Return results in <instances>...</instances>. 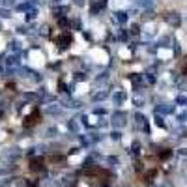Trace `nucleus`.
Listing matches in <instances>:
<instances>
[{
  "label": "nucleus",
  "mask_w": 187,
  "mask_h": 187,
  "mask_svg": "<svg viewBox=\"0 0 187 187\" xmlns=\"http://www.w3.org/2000/svg\"><path fill=\"white\" fill-rule=\"evenodd\" d=\"M56 43L60 45V49H65V47H69V43H71V36H68V34H62L58 39H56Z\"/></svg>",
  "instance_id": "1"
},
{
  "label": "nucleus",
  "mask_w": 187,
  "mask_h": 187,
  "mask_svg": "<svg viewBox=\"0 0 187 187\" xmlns=\"http://www.w3.org/2000/svg\"><path fill=\"white\" fill-rule=\"evenodd\" d=\"M167 21H169V23H172L174 26H178V25H180V17H178V13H169Z\"/></svg>",
  "instance_id": "2"
},
{
  "label": "nucleus",
  "mask_w": 187,
  "mask_h": 187,
  "mask_svg": "<svg viewBox=\"0 0 187 187\" xmlns=\"http://www.w3.org/2000/svg\"><path fill=\"white\" fill-rule=\"evenodd\" d=\"M32 170H43L41 159H34V161H32Z\"/></svg>",
  "instance_id": "3"
},
{
  "label": "nucleus",
  "mask_w": 187,
  "mask_h": 187,
  "mask_svg": "<svg viewBox=\"0 0 187 187\" xmlns=\"http://www.w3.org/2000/svg\"><path fill=\"white\" fill-rule=\"evenodd\" d=\"M36 118H38V114L34 112V114H32V116H28V118H26V122H25V125H26V127H30L32 124H36Z\"/></svg>",
  "instance_id": "4"
},
{
  "label": "nucleus",
  "mask_w": 187,
  "mask_h": 187,
  "mask_svg": "<svg viewBox=\"0 0 187 187\" xmlns=\"http://www.w3.org/2000/svg\"><path fill=\"white\" fill-rule=\"evenodd\" d=\"M6 64L9 65V68H17V65H19V62H17V58H15V56H9Z\"/></svg>",
  "instance_id": "5"
},
{
  "label": "nucleus",
  "mask_w": 187,
  "mask_h": 187,
  "mask_svg": "<svg viewBox=\"0 0 187 187\" xmlns=\"http://www.w3.org/2000/svg\"><path fill=\"white\" fill-rule=\"evenodd\" d=\"M122 118H124V114H116V116H114V124H116V125H122V124H124Z\"/></svg>",
  "instance_id": "6"
},
{
  "label": "nucleus",
  "mask_w": 187,
  "mask_h": 187,
  "mask_svg": "<svg viewBox=\"0 0 187 187\" xmlns=\"http://www.w3.org/2000/svg\"><path fill=\"white\" fill-rule=\"evenodd\" d=\"M105 97H107V92H101V94H95V97H94V99L97 101V99H105Z\"/></svg>",
  "instance_id": "7"
},
{
  "label": "nucleus",
  "mask_w": 187,
  "mask_h": 187,
  "mask_svg": "<svg viewBox=\"0 0 187 187\" xmlns=\"http://www.w3.org/2000/svg\"><path fill=\"white\" fill-rule=\"evenodd\" d=\"M103 8H105V2L101 0L99 4H95V6H94V12H97V9H103Z\"/></svg>",
  "instance_id": "8"
},
{
  "label": "nucleus",
  "mask_w": 187,
  "mask_h": 187,
  "mask_svg": "<svg viewBox=\"0 0 187 187\" xmlns=\"http://www.w3.org/2000/svg\"><path fill=\"white\" fill-rule=\"evenodd\" d=\"M127 17H125V13H118V17H116V21H120V23H124Z\"/></svg>",
  "instance_id": "9"
},
{
  "label": "nucleus",
  "mask_w": 187,
  "mask_h": 187,
  "mask_svg": "<svg viewBox=\"0 0 187 187\" xmlns=\"http://www.w3.org/2000/svg\"><path fill=\"white\" fill-rule=\"evenodd\" d=\"M139 4H140V6H144V8H148L152 2H150V0H139Z\"/></svg>",
  "instance_id": "10"
},
{
  "label": "nucleus",
  "mask_w": 187,
  "mask_h": 187,
  "mask_svg": "<svg viewBox=\"0 0 187 187\" xmlns=\"http://www.w3.org/2000/svg\"><path fill=\"white\" fill-rule=\"evenodd\" d=\"M0 15H2V17H9V12H4V9H2V12H0Z\"/></svg>",
  "instance_id": "11"
}]
</instances>
